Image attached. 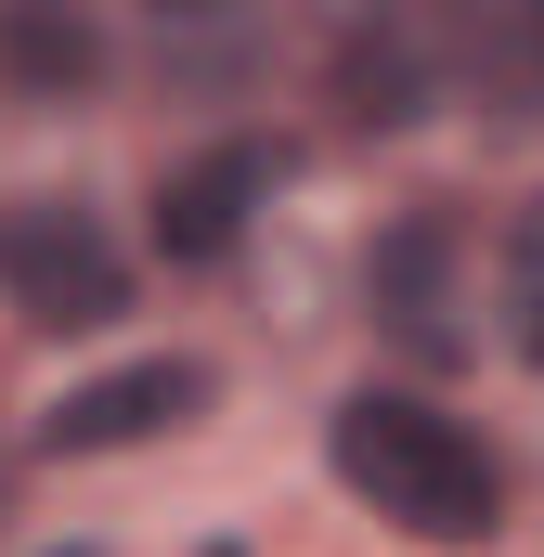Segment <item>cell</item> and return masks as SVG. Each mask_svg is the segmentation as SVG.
Masks as SVG:
<instances>
[{
	"label": "cell",
	"mask_w": 544,
	"mask_h": 557,
	"mask_svg": "<svg viewBox=\"0 0 544 557\" xmlns=\"http://www.w3.org/2000/svg\"><path fill=\"white\" fill-rule=\"evenodd\" d=\"M0 298H13L26 324H52V337H91V324L131 311V260H118V234H104L91 208L13 195V208H0Z\"/></svg>",
	"instance_id": "obj_2"
},
{
	"label": "cell",
	"mask_w": 544,
	"mask_h": 557,
	"mask_svg": "<svg viewBox=\"0 0 544 557\" xmlns=\"http://www.w3.org/2000/svg\"><path fill=\"white\" fill-rule=\"evenodd\" d=\"M441 260H454V221H428V208H415L403 234L376 247V311H390V337H415L428 363H454V350H467V324H454V285H441Z\"/></svg>",
	"instance_id": "obj_5"
},
{
	"label": "cell",
	"mask_w": 544,
	"mask_h": 557,
	"mask_svg": "<svg viewBox=\"0 0 544 557\" xmlns=\"http://www.w3.org/2000/svg\"><path fill=\"white\" fill-rule=\"evenodd\" d=\"M195 403H208V363L156 350V363H118V376L65 389V403L39 416V441H52V454H131V441H156V428H182Z\"/></svg>",
	"instance_id": "obj_3"
},
{
	"label": "cell",
	"mask_w": 544,
	"mask_h": 557,
	"mask_svg": "<svg viewBox=\"0 0 544 557\" xmlns=\"http://www.w3.org/2000/svg\"><path fill=\"white\" fill-rule=\"evenodd\" d=\"M506 337H519V363H544V208H519V234H506Z\"/></svg>",
	"instance_id": "obj_7"
},
{
	"label": "cell",
	"mask_w": 544,
	"mask_h": 557,
	"mask_svg": "<svg viewBox=\"0 0 544 557\" xmlns=\"http://www.w3.org/2000/svg\"><path fill=\"white\" fill-rule=\"evenodd\" d=\"M221 557H234V545H221Z\"/></svg>",
	"instance_id": "obj_8"
},
{
	"label": "cell",
	"mask_w": 544,
	"mask_h": 557,
	"mask_svg": "<svg viewBox=\"0 0 544 557\" xmlns=\"http://www.w3.org/2000/svg\"><path fill=\"white\" fill-rule=\"evenodd\" d=\"M260 182H272L260 143H208L195 169H169V182H156V247H169V260H221V247L247 234Z\"/></svg>",
	"instance_id": "obj_4"
},
{
	"label": "cell",
	"mask_w": 544,
	"mask_h": 557,
	"mask_svg": "<svg viewBox=\"0 0 544 557\" xmlns=\"http://www.w3.org/2000/svg\"><path fill=\"white\" fill-rule=\"evenodd\" d=\"M0 65H26L39 91H65V78H91V26L78 13H0Z\"/></svg>",
	"instance_id": "obj_6"
},
{
	"label": "cell",
	"mask_w": 544,
	"mask_h": 557,
	"mask_svg": "<svg viewBox=\"0 0 544 557\" xmlns=\"http://www.w3.org/2000/svg\"><path fill=\"white\" fill-rule=\"evenodd\" d=\"M324 454H337V480H350L390 532H415V545H493V519H506L493 441L454 428L441 403H415V389H350V403L324 416Z\"/></svg>",
	"instance_id": "obj_1"
},
{
	"label": "cell",
	"mask_w": 544,
	"mask_h": 557,
	"mask_svg": "<svg viewBox=\"0 0 544 557\" xmlns=\"http://www.w3.org/2000/svg\"><path fill=\"white\" fill-rule=\"evenodd\" d=\"M65 557H78V545H65Z\"/></svg>",
	"instance_id": "obj_9"
}]
</instances>
